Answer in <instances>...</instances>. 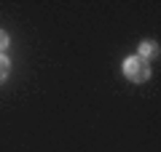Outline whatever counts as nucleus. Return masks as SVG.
Returning <instances> with one entry per match:
<instances>
[{
  "instance_id": "obj_1",
  "label": "nucleus",
  "mask_w": 161,
  "mask_h": 152,
  "mask_svg": "<svg viewBox=\"0 0 161 152\" xmlns=\"http://www.w3.org/2000/svg\"><path fill=\"white\" fill-rule=\"evenodd\" d=\"M124 75H126L129 80H134V83H142V80L150 78V67H148V62H142L140 56H129L126 62H124Z\"/></svg>"
},
{
  "instance_id": "obj_2",
  "label": "nucleus",
  "mask_w": 161,
  "mask_h": 152,
  "mask_svg": "<svg viewBox=\"0 0 161 152\" xmlns=\"http://www.w3.org/2000/svg\"><path fill=\"white\" fill-rule=\"evenodd\" d=\"M156 56H158V45L150 43V40H145V43L140 45V59L145 62V59H156Z\"/></svg>"
},
{
  "instance_id": "obj_3",
  "label": "nucleus",
  "mask_w": 161,
  "mask_h": 152,
  "mask_svg": "<svg viewBox=\"0 0 161 152\" xmlns=\"http://www.w3.org/2000/svg\"><path fill=\"white\" fill-rule=\"evenodd\" d=\"M8 72H11V64H8V59H3L0 56V83L8 78Z\"/></svg>"
},
{
  "instance_id": "obj_4",
  "label": "nucleus",
  "mask_w": 161,
  "mask_h": 152,
  "mask_svg": "<svg viewBox=\"0 0 161 152\" xmlns=\"http://www.w3.org/2000/svg\"><path fill=\"white\" fill-rule=\"evenodd\" d=\"M6 45H8V35L0 32V48H6Z\"/></svg>"
}]
</instances>
